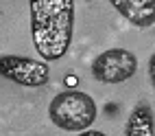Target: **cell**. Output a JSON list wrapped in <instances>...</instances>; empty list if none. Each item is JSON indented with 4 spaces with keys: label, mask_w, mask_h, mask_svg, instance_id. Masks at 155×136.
I'll return each instance as SVG.
<instances>
[{
    "label": "cell",
    "mask_w": 155,
    "mask_h": 136,
    "mask_svg": "<svg viewBox=\"0 0 155 136\" xmlns=\"http://www.w3.org/2000/svg\"><path fill=\"white\" fill-rule=\"evenodd\" d=\"M138 70V57L127 48L103 51L92 61V77L105 86H116L131 79Z\"/></svg>",
    "instance_id": "cell-4"
},
{
    "label": "cell",
    "mask_w": 155,
    "mask_h": 136,
    "mask_svg": "<svg viewBox=\"0 0 155 136\" xmlns=\"http://www.w3.org/2000/svg\"><path fill=\"white\" fill-rule=\"evenodd\" d=\"M125 136H155V114L149 103H138L129 112Z\"/></svg>",
    "instance_id": "cell-6"
},
{
    "label": "cell",
    "mask_w": 155,
    "mask_h": 136,
    "mask_svg": "<svg viewBox=\"0 0 155 136\" xmlns=\"http://www.w3.org/2000/svg\"><path fill=\"white\" fill-rule=\"evenodd\" d=\"M0 77L24 88H42L50 81V66L44 59L5 53L0 55Z\"/></svg>",
    "instance_id": "cell-3"
},
{
    "label": "cell",
    "mask_w": 155,
    "mask_h": 136,
    "mask_svg": "<svg viewBox=\"0 0 155 136\" xmlns=\"http://www.w3.org/2000/svg\"><path fill=\"white\" fill-rule=\"evenodd\" d=\"M98 117V106L92 95L83 90H64L53 97L48 106V119L55 127L64 132H83L94 125Z\"/></svg>",
    "instance_id": "cell-2"
},
{
    "label": "cell",
    "mask_w": 155,
    "mask_h": 136,
    "mask_svg": "<svg viewBox=\"0 0 155 136\" xmlns=\"http://www.w3.org/2000/svg\"><path fill=\"white\" fill-rule=\"evenodd\" d=\"M149 77H151V83L155 81V55H151L149 59Z\"/></svg>",
    "instance_id": "cell-8"
},
{
    "label": "cell",
    "mask_w": 155,
    "mask_h": 136,
    "mask_svg": "<svg viewBox=\"0 0 155 136\" xmlns=\"http://www.w3.org/2000/svg\"><path fill=\"white\" fill-rule=\"evenodd\" d=\"M77 136H107V134L98 130H83V132H77Z\"/></svg>",
    "instance_id": "cell-7"
},
{
    "label": "cell",
    "mask_w": 155,
    "mask_h": 136,
    "mask_svg": "<svg viewBox=\"0 0 155 136\" xmlns=\"http://www.w3.org/2000/svg\"><path fill=\"white\" fill-rule=\"evenodd\" d=\"M31 37L44 61L61 59L72 44L74 0H28Z\"/></svg>",
    "instance_id": "cell-1"
},
{
    "label": "cell",
    "mask_w": 155,
    "mask_h": 136,
    "mask_svg": "<svg viewBox=\"0 0 155 136\" xmlns=\"http://www.w3.org/2000/svg\"><path fill=\"white\" fill-rule=\"evenodd\" d=\"M109 5L127 20L140 29L155 24V0H109Z\"/></svg>",
    "instance_id": "cell-5"
}]
</instances>
